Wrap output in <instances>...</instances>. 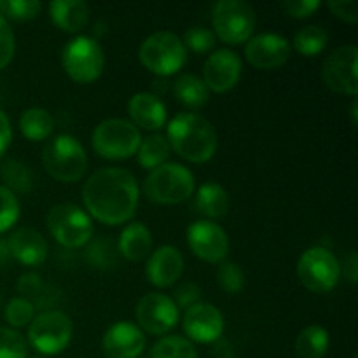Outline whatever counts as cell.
I'll use <instances>...</instances> for the list:
<instances>
[{
	"instance_id": "cell-1",
	"label": "cell",
	"mask_w": 358,
	"mask_h": 358,
	"mask_svg": "<svg viewBox=\"0 0 358 358\" xmlns=\"http://www.w3.org/2000/svg\"><path fill=\"white\" fill-rule=\"evenodd\" d=\"M138 198V182L124 168L96 170L83 187V201L90 215L107 226H119L131 220Z\"/></svg>"
},
{
	"instance_id": "cell-2",
	"label": "cell",
	"mask_w": 358,
	"mask_h": 358,
	"mask_svg": "<svg viewBox=\"0 0 358 358\" xmlns=\"http://www.w3.org/2000/svg\"><path fill=\"white\" fill-rule=\"evenodd\" d=\"M166 140L171 149L191 163H206L217 152V131L201 114L182 112L166 126Z\"/></svg>"
},
{
	"instance_id": "cell-3",
	"label": "cell",
	"mask_w": 358,
	"mask_h": 358,
	"mask_svg": "<svg viewBox=\"0 0 358 358\" xmlns=\"http://www.w3.org/2000/svg\"><path fill=\"white\" fill-rule=\"evenodd\" d=\"M196 187L194 175L178 163H164L149 171L143 182L147 198L159 205H177L192 196Z\"/></svg>"
},
{
	"instance_id": "cell-4",
	"label": "cell",
	"mask_w": 358,
	"mask_h": 358,
	"mask_svg": "<svg viewBox=\"0 0 358 358\" xmlns=\"http://www.w3.org/2000/svg\"><path fill=\"white\" fill-rule=\"evenodd\" d=\"M42 164L55 180L77 182L86 173L87 156L76 136L58 135L45 143Z\"/></svg>"
},
{
	"instance_id": "cell-5",
	"label": "cell",
	"mask_w": 358,
	"mask_h": 358,
	"mask_svg": "<svg viewBox=\"0 0 358 358\" xmlns=\"http://www.w3.org/2000/svg\"><path fill=\"white\" fill-rule=\"evenodd\" d=\"M140 62L156 73L157 77H168L177 73L187 62V49L177 34L168 30L149 35L140 45Z\"/></svg>"
},
{
	"instance_id": "cell-6",
	"label": "cell",
	"mask_w": 358,
	"mask_h": 358,
	"mask_svg": "<svg viewBox=\"0 0 358 358\" xmlns=\"http://www.w3.org/2000/svg\"><path fill=\"white\" fill-rule=\"evenodd\" d=\"M142 135L126 119H105L93 131V149L103 159H128L138 150Z\"/></svg>"
},
{
	"instance_id": "cell-7",
	"label": "cell",
	"mask_w": 358,
	"mask_h": 358,
	"mask_svg": "<svg viewBox=\"0 0 358 358\" xmlns=\"http://www.w3.org/2000/svg\"><path fill=\"white\" fill-rule=\"evenodd\" d=\"M45 224L51 236L66 248L84 247L93 238V220L90 213L73 203H59L49 210Z\"/></svg>"
},
{
	"instance_id": "cell-8",
	"label": "cell",
	"mask_w": 358,
	"mask_h": 358,
	"mask_svg": "<svg viewBox=\"0 0 358 358\" xmlns=\"http://www.w3.org/2000/svg\"><path fill=\"white\" fill-rule=\"evenodd\" d=\"M62 65L66 76L79 84H87L101 76L105 55L101 45L87 35L70 38L62 51Z\"/></svg>"
},
{
	"instance_id": "cell-9",
	"label": "cell",
	"mask_w": 358,
	"mask_h": 358,
	"mask_svg": "<svg viewBox=\"0 0 358 358\" xmlns=\"http://www.w3.org/2000/svg\"><path fill=\"white\" fill-rule=\"evenodd\" d=\"M212 23L215 37L226 44H243L254 35L257 14L243 0H220L213 6Z\"/></svg>"
},
{
	"instance_id": "cell-10",
	"label": "cell",
	"mask_w": 358,
	"mask_h": 358,
	"mask_svg": "<svg viewBox=\"0 0 358 358\" xmlns=\"http://www.w3.org/2000/svg\"><path fill=\"white\" fill-rule=\"evenodd\" d=\"M297 276L311 292H331L341 278V264L329 248L311 247L297 261Z\"/></svg>"
},
{
	"instance_id": "cell-11",
	"label": "cell",
	"mask_w": 358,
	"mask_h": 358,
	"mask_svg": "<svg viewBox=\"0 0 358 358\" xmlns=\"http://www.w3.org/2000/svg\"><path fill=\"white\" fill-rule=\"evenodd\" d=\"M73 324L63 311L51 310L37 315L28 329V343L42 355H58L69 346Z\"/></svg>"
},
{
	"instance_id": "cell-12",
	"label": "cell",
	"mask_w": 358,
	"mask_h": 358,
	"mask_svg": "<svg viewBox=\"0 0 358 358\" xmlns=\"http://www.w3.org/2000/svg\"><path fill=\"white\" fill-rule=\"evenodd\" d=\"M357 45L348 44L334 49L325 58L322 66V77L329 90L341 94L357 96L358 79H357Z\"/></svg>"
},
{
	"instance_id": "cell-13",
	"label": "cell",
	"mask_w": 358,
	"mask_h": 358,
	"mask_svg": "<svg viewBox=\"0 0 358 358\" xmlns=\"http://www.w3.org/2000/svg\"><path fill=\"white\" fill-rule=\"evenodd\" d=\"M178 315L180 313L173 299L159 292L145 294L135 308L140 331H145L152 336H163L170 332L177 325Z\"/></svg>"
},
{
	"instance_id": "cell-14",
	"label": "cell",
	"mask_w": 358,
	"mask_h": 358,
	"mask_svg": "<svg viewBox=\"0 0 358 358\" xmlns=\"http://www.w3.org/2000/svg\"><path fill=\"white\" fill-rule=\"evenodd\" d=\"M187 245L196 257L212 264L226 261L229 254V238L219 224L198 220L187 227Z\"/></svg>"
},
{
	"instance_id": "cell-15",
	"label": "cell",
	"mask_w": 358,
	"mask_h": 358,
	"mask_svg": "<svg viewBox=\"0 0 358 358\" xmlns=\"http://www.w3.org/2000/svg\"><path fill=\"white\" fill-rule=\"evenodd\" d=\"M290 42L280 34H259L247 41L245 56L255 69L273 70L285 65L290 58Z\"/></svg>"
},
{
	"instance_id": "cell-16",
	"label": "cell",
	"mask_w": 358,
	"mask_h": 358,
	"mask_svg": "<svg viewBox=\"0 0 358 358\" xmlns=\"http://www.w3.org/2000/svg\"><path fill=\"white\" fill-rule=\"evenodd\" d=\"M243 63L231 49H217L206 58L203 65V83L210 91L227 93L238 84Z\"/></svg>"
},
{
	"instance_id": "cell-17",
	"label": "cell",
	"mask_w": 358,
	"mask_h": 358,
	"mask_svg": "<svg viewBox=\"0 0 358 358\" xmlns=\"http://www.w3.org/2000/svg\"><path fill=\"white\" fill-rule=\"evenodd\" d=\"M182 325H184V332L187 334L189 341L210 345V343L219 341L222 336L224 317L219 308L213 304L196 303L194 306L185 310Z\"/></svg>"
},
{
	"instance_id": "cell-18",
	"label": "cell",
	"mask_w": 358,
	"mask_h": 358,
	"mask_svg": "<svg viewBox=\"0 0 358 358\" xmlns=\"http://www.w3.org/2000/svg\"><path fill=\"white\" fill-rule=\"evenodd\" d=\"M101 348L107 358H138L145 350V334L131 322H117L103 334Z\"/></svg>"
},
{
	"instance_id": "cell-19",
	"label": "cell",
	"mask_w": 358,
	"mask_h": 358,
	"mask_svg": "<svg viewBox=\"0 0 358 358\" xmlns=\"http://www.w3.org/2000/svg\"><path fill=\"white\" fill-rule=\"evenodd\" d=\"M182 273H184V257L178 248L171 247V245H163L150 252L145 266V275L154 287H159V289L171 287L173 283H177Z\"/></svg>"
},
{
	"instance_id": "cell-20",
	"label": "cell",
	"mask_w": 358,
	"mask_h": 358,
	"mask_svg": "<svg viewBox=\"0 0 358 358\" xmlns=\"http://www.w3.org/2000/svg\"><path fill=\"white\" fill-rule=\"evenodd\" d=\"M10 257L24 266H38L48 259L49 247L45 238L31 227H20L7 240Z\"/></svg>"
},
{
	"instance_id": "cell-21",
	"label": "cell",
	"mask_w": 358,
	"mask_h": 358,
	"mask_svg": "<svg viewBox=\"0 0 358 358\" xmlns=\"http://www.w3.org/2000/svg\"><path fill=\"white\" fill-rule=\"evenodd\" d=\"M128 112L133 124L149 131H157L166 124V107L157 94L149 91L133 94L128 103Z\"/></svg>"
},
{
	"instance_id": "cell-22",
	"label": "cell",
	"mask_w": 358,
	"mask_h": 358,
	"mask_svg": "<svg viewBox=\"0 0 358 358\" xmlns=\"http://www.w3.org/2000/svg\"><path fill=\"white\" fill-rule=\"evenodd\" d=\"M90 6L83 0H55L49 3V16L56 27L69 34H76L90 23Z\"/></svg>"
},
{
	"instance_id": "cell-23",
	"label": "cell",
	"mask_w": 358,
	"mask_h": 358,
	"mask_svg": "<svg viewBox=\"0 0 358 358\" xmlns=\"http://www.w3.org/2000/svg\"><path fill=\"white\" fill-rule=\"evenodd\" d=\"M117 250L131 262H140L149 257L152 252V234L149 227L142 222L128 224L119 236Z\"/></svg>"
},
{
	"instance_id": "cell-24",
	"label": "cell",
	"mask_w": 358,
	"mask_h": 358,
	"mask_svg": "<svg viewBox=\"0 0 358 358\" xmlns=\"http://www.w3.org/2000/svg\"><path fill=\"white\" fill-rule=\"evenodd\" d=\"M194 205L198 208V212L203 213L205 217L220 219L229 210L231 199L222 185L215 184V182H206V184H203L198 189Z\"/></svg>"
},
{
	"instance_id": "cell-25",
	"label": "cell",
	"mask_w": 358,
	"mask_h": 358,
	"mask_svg": "<svg viewBox=\"0 0 358 358\" xmlns=\"http://www.w3.org/2000/svg\"><path fill=\"white\" fill-rule=\"evenodd\" d=\"M173 93L182 105L189 108H199L208 101L210 90L201 77L194 73H182L173 83Z\"/></svg>"
},
{
	"instance_id": "cell-26",
	"label": "cell",
	"mask_w": 358,
	"mask_h": 358,
	"mask_svg": "<svg viewBox=\"0 0 358 358\" xmlns=\"http://www.w3.org/2000/svg\"><path fill=\"white\" fill-rule=\"evenodd\" d=\"M20 129L30 142H42L55 129V119L42 107L27 108L20 117Z\"/></svg>"
},
{
	"instance_id": "cell-27",
	"label": "cell",
	"mask_w": 358,
	"mask_h": 358,
	"mask_svg": "<svg viewBox=\"0 0 358 358\" xmlns=\"http://www.w3.org/2000/svg\"><path fill=\"white\" fill-rule=\"evenodd\" d=\"M329 350V332L320 325H308L301 331L296 341L299 358H324Z\"/></svg>"
},
{
	"instance_id": "cell-28",
	"label": "cell",
	"mask_w": 358,
	"mask_h": 358,
	"mask_svg": "<svg viewBox=\"0 0 358 358\" xmlns=\"http://www.w3.org/2000/svg\"><path fill=\"white\" fill-rule=\"evenodd\" d=\"M170 143H168L166 136L163 135H149L147 138H142L140 142L136 156H138L140 166L145 170H154V168L161 166L166 163L168 156H170Z\"/></svg>"
},
{
	"instance_id": "cell-29",
	"label": "cell",
	"mask_w": 358,
	"mask_h": 358,
	"mask_svg": "<svg viewBox=\"0 0 358 358\" xmlns=\"http://www.w3.org/2000/svg\"><path fill=\"white\" fill-rule=\"evenodd\" d=\"M294 48L297 52L304 56H317L327 48L329 44V34L324 27L318 24H308V27L301 28L292 41Z\"/></svg>"
},
{
	"instance_id": "cell-30",
	"label": "cell",
	"mask_w": 358,
	"mask_h": 358,
	"mask_svg": "<svg viewBox=\"0 0 358 358\" xmlns=\"http://www.w3.org/2000/svg\"><path fill=\"white\" fill-rule=\"evenodd\" d=\"M119 250L108 236H98L86 248V261L96 269H112L117 264Z\"/></svg>"
},
{
	"instance_id": "cell-31",
	"label": "cell",
	"mask_w": 358,
	"mask_h": 358,
	"mask_svg": "<svg viewBox=\"0 0 358 358\" xmlns=\"http://www.w3.org/2000/svg\"><path fill=\"white\" fill-rule=\"evenodd\" d=\"M0 177L6 182L3 187L10 192H28L34 187V177H31L30 168L17 159H9L0 168Z\"/></svg>"
},
{
	"instance_id": "cell-32",
	"label": "cell",
	"mask_w": 358,
	"mask_h": 358,
	"mask_svg": "<svg viewBox=\"0 0 358 358\" xmlns=\"http://www.w3.org/2000/svg\"><path fill=\"white\" fill-rule=\"evenodd\" d=\"M149 358H199L194 345L182 336H166L150 350Z\"/></svg>"
},
{
	"instance_id": "cell-33",
	"label": "cell",
	"mask_w": 358,
	"mask_h": 358,
	"mask_svg": "<svg viewBox=\"0 0 358 358\" xmlns=\"http://www.w3.org/2000/svg\"><path fill=\"white\" fill-rule=\"evenodd\" d=\"M217 283L227 294H240L245 287V273L238 262L222 261L217 269Z\"/></svg>"
},
{
	"instance_id": "cell-34",
	"label": "cell",
	"mask_w": 358,
	"mask_h": 358,
	"mask_svg": "<svg viewBox=\"0 0 358 358\" xmlns=\"http://www.w3.org/2000/svg\"><path fill=\"white\" fill-rule=\"evenodd\" d=\"M42 9L38 0H0V14L16 21L34 20Z\"/></svg>"
},
{
	"instance_id": "cell-35",
	"label": "cell",
	"mask_w": 358,
	"mask_h": 358,
	"mask_svg": "<svg viewBox=\"0 0 358 358\" xmlns=\"http://www.w3.org/2000/svg\"><path fill=\"white\" fill-rule=\"evenodd\" d=\"M3 317L10 327H24L35 318V304L23 297H14L3 308Z\"/></svg>"
},
{
	"instance_id": "cell-36",
	"label": "cell",
	"mask_w": 358,
	"mask_h": 358,
	"mask_svg": "<svg viewBox=\"0 0 358 358\" xmlns=\"http://www.w3.org/2000/svg\"><path fill=\"white\" fill-rule=\"evenodd\" d=\"M28 345L23 336L9 327H0V358H27Z\"/></svg>"
},
{
	"instance_id": "cell-37",
	"label": "cell",
	"mask_w": 358,
	"mask_h": 358,
	"mask_svg": "<svg viewBox=\"0 0 358 358\" xmlns=\"http://www.w3.org/2000/svg\"><path fill=\"white\" fill-rule=\"evenodd\" d=\"M20 219V201L16 194L0 185V233L9 231Z\"/></svg>"
},
{
	"instance_id": "cell-38",
	"label": "cell",
	"mask_w": 358,
	"mask_h": 358,
	"mask_svg": "<svg viewBox=\"0 0 358 358\" xmlns=\"http://www.w3.org/2000/svg\"><path fill=\"white\" fill-rule=\"evenodd\" d=\"M182 42H184L185 49H191V51L198 52V55H203V52H208L215 48L217 37L208 28L192 27L185 31Z\"/></svg>"
},
{
	"instance_id": "cell-39",
	"label": "cell",
	"mask_w": 358,
	"mask_h": 358,
	"mask_svg": "<svg viewBox=\"0 0 358 358\" xmlns=\"http://www.w3.org/2000/svg\"><path fill=\"white\" fill-rule=\"evenodd\" d=\"M14 51H16V41H14L13 28L9 27V21L0 14V70L9 65Z\"/></svg>"
},
{
	"instance_id": "cell-40",
	"label": "cell",
	"mask_w": 358,
	"mask_h": 358,
	"mask_svg": "<svg viewBox=\"0 0 358 358\" xmlns=\"http://www.w3.org/2000/svg\"><path fill=\"white\" fill-rule=\"evenodd\" d=\"M17 292L21 294L23 299H28L30 303L37 301L38 297L44 292V287H42V278L35 273H27V275H21L17 280L16 285Z\"/></svg>"
},
{
	"instance_id": "cell-41",
	"label": "cell",
	"mask_w": 358,
	"mask_h": 358,
	"mask_svg": "<svg viewBox=\"0 0 358 358\" xmlns=\"http://www.w3.org/2000/svg\"><path fill=\"white\" fill-rule=\"evenodd\" d=\"M322 2L320 0H283L282 7L289 16L297 17H308L315 13V10L320 9Z\"/></svg>"
},
{
	"instance_id": "cell-42",
	"label": "cell",
	"mask_w": 358,
	"mask_h": 358,
	"mask_svg": "<svg viewBox=\"0 0 358 358\" xmlns=\"http://www.w3.org/2000/svg\"><path fill=\"white\" fill-rule=\"evenodd\" d=\"M199 296H201V290H199V287L196 285V283L184 282L177 287V290H175L173 303L177 304V308H184V310H187V308L194 306L196 303H199Z\"/></svg>"
},
{
	"instance_id": "cell-43",
	"label": "cell",
	"mask_w": 358,
	"mask_h": 358,
	"mask_svg": "<svg viewBox=\"0 0 358 358\" xmlns=\"http://www.w3.org/2000/svg\"><path fill=\"white\" fill-rule=\"evenodd\" d=\"M329 9L338 16L339 20L348 21V23H357L358 21V2L357 0H329Z\"/></svg>"
},
{
	"instance_id": "cell-44",
	"label": "cell",
	"mask_w": 358,
	"mask_h": 358,
	"mask_svg": "<svg viewBox=\"0 0 358 358\" xmlns=\"http://www.w3.org/2000/svg\"><path fill=\"white\" fill-rule=\"evenodd\" d=\"M341 273H345L350 283H357L358 280V255L355 250H350L348 255L345 257V262L341 266Z\"/></svg>"
},
{
	"instance_id": "cell-45",
	"label": "cell",
	"mask_w": 358,
	"mask_h": 358,
	"mask_svg": "<svg viewBox=\"0 0 358 358\" xmlns=\"http://www.w3.org/2000/svg\"><path fill=\"white\" fill-rule=\"evenodd\" d=\"M10 138H13V129H10L9 117L6 115V112L0 110V156L10 145Z\"/></svg>"
},
{
	"instance_id": "cell-46",
	"label": "cell",
	"mask_w": 358,
	"mask_h": 358,
	"mask_svg": "<svg viewBox=\"0 0 358 358\" xmlns=\"http://www.w3.org/2000/svg\"><path fill=\"white\" fill-rule=\"evenodd\" d=\"M10 257L9 247H7V240H0V264L7 261Z\"/></svg>"
},
{
	"instance_id": "cell-47",
	"label": "cell",
	"mask_w": 358,
	"mask_h": 358,
	"mask_svg": "<svg viewBox=\"0 0 358 358\" xmlns=\"http://www.w3.org/2000/svg\"><path fill=\"white\" fill-rule=\"evenodd\" d=\"M357 108H358L357 100H353V101H352V108H350V114H352V122H353V124H357V121H358V117H357Z\"/></svg>"
},
{
	"instance_id": "cell-48",
	"label": "cell",
	"mask_w": 358,
	"mask_h": 358,
	"mask_svg": "<svg viewBox=\"0 0 358 358\" xmlns=\"http://www.w3.org/2000/svg\"><path fill=\"white\" fill-rule=\"evenodd\" d=\"M0 306H2V297H0Z\"/></svg>"
},
{
	"instance_id": "cell-49",
	"label": "cell",
	"mask_w": 358,
	"mask_h": 358,
	"mask_svg": "<svg viewBox=\"0 0 358 358\" xmlns=\"http://www.w3.org/2000/svg\"><path fill=\"white\" fill-rule=\"evenodd\" d=\"M355 358H357V357H355Z\"/></svg>"
}]
</instances>
